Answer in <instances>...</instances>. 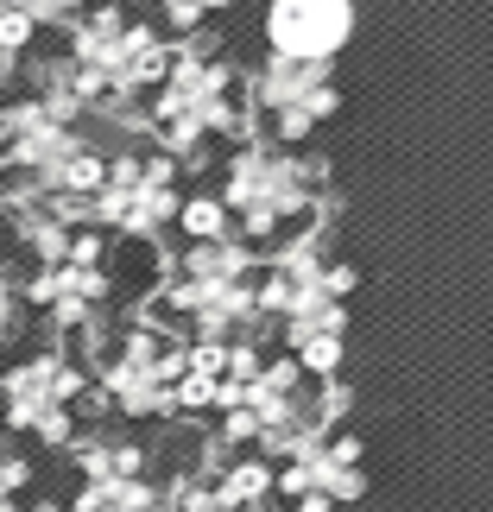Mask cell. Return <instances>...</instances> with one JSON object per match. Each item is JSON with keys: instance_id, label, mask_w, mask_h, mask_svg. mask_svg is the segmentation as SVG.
Masks as SVG:
<instances>
[{"instance_id": "cell-1", "label": "cell", "mask_w": 493, "mask_h": 512, "mask_svg": "<svg viewBox=\"0 0 493 512\" xmlns=\"http://www.w3.org/2000/svg\"><path fill=\"white\" fill-rule=\"evenodd\" d=\"M329 190V165L310 152L272 146V140H247L228 152L222 165V190L215 203L228 209V228L247 247H279L285 234H298V222L317 209V196Z\"/></svg>"}, {"instance_id": "cell-2", "label": "cell", "mask_w": 493, "mask_h": 512, "mask_svg": "<svg viewBox=\"0 0 493 512\" xmlns=\"http://www.w3.org/2000/svg\"><path fill=\"white\" fill-rule=\"evenodd\" d=\"M89 367L64 348L19 354L13 367H0V430L7 437H32L45 449H70L76 430L89 418Z\"/></svg>"}, {"instance_id": "cell-3", "label": "cell", "mask_w": 493, "mask_h": 512, "mask_svg": "<svg viewBox=\"0 0 493 512\" xmlns=\"http://www.w3.org/2000/svg\"><path fill=\"white\" fill-rule=\"evenodd\" d=\"M247 102H253V121H260L253 140H272V146H291V152H298L323 121H335L342 95H335L329 64L266 57V64L253 70V83H247Z\"/></svg>"}, {"instance_id": "cell-4", "label": "cell", "mask_w": 493, "mask_h": 512, "mask_svg": "<svg viewBox=\"0 0 493 512\" xmlns=\"http://www.w3.org/2000/svg\"><path fill=\"white\" fill-rule=\"evenodd\" d=\"M272 468H279L272 500H285L291 512H342V506H361L367 494V456L354 430H323Z\"/></svg>"}, {"instance_id": "cell-5", "label": "cell", "mask_w": 493, "mask_h": 512, "mask_svg": "<svg viewBox=\"0 0 493 512\" xmlns=\"http://www.w3.org/2000/svg\"><path fill=\"white\" fill-rule=\"evenodd\" d=\"M354 38V0H272L266 7V45L272 57L329 64Z\"/></svg>"}, {"instance_id": "cell-6", "label": "cell", "mask_w": 493, "mask_h": 512, "mask_svg": "<svg viewBox=\"0 0 493 512\" xmlns=\"http://www.w3.org/2000/svg\"><path fill=\"white\" fill-rule=\"evenodd\" d=\"M285 354L298 361L304 380H342L348 361V304H310L298 317H285Z\"/></svg>"}, {"instance_id": "cell-7", "label": "cell", "mask_w": 493, "mask_h": 512, "mask_svg": "<svg viewBox=\"0 0 493 512\" xmlns=\"http://www.w3.org/2000/svg\"><path fill=\"white\" fill-rule=\"evenodd\" d=\"M32 456H26V443L19 437H7V430H0V512H13L19 500L32 494Z\"/></svg>"}, {"instance_id": "cell-8", "label": "cell", "mask_w": 493, "mask_h": 512, "mask_svg": "<svg viewBox=\"0 0 493 512\" xmlns=\"http://www.w3.org/2000/svg\"><path fill=\"white\" fill-rule=\"evenodd\" d=\"M177 234H184V241H222L234 228H228V209L215 203V196H184V203H177Z\"/></svg>"}, {"instance_id": "cell-9", "label": "cell", "mask_w": 493, "mask_h": 512, "mask_svg": "<svg viewBox=\"0 0 493 512\" xmlns=\"http://www.w3.org/2000/svg\"><path fill=\"white\" fill-rule=\"evenodd\" d=\"M342 512H361V506H342Z\"/></svg>"}, {"instance_id": "cell-10", "label": "cell", "mask_w": 493, "mask_h": 512, "mask_svg": "<svg viewBox=\"0 0 493 512\" xmlns=\"http://www.w3.org/2000/svg\"><path fill=\"white\" fill-rule=\"evenodd\" d=\"M13 512H19V506H13Z\"/></svg>"}]
</instances>
